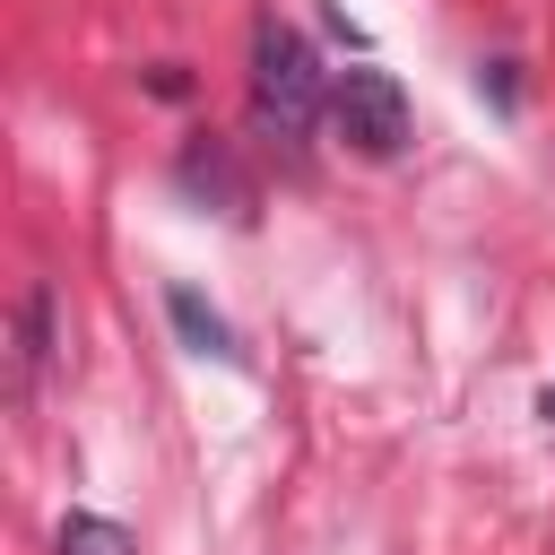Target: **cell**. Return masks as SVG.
I'll return each mask as SVG.
<instances>
[{
	"label": "cell",
	"mask_w": 555,
	"mask_h": 555,
	"mask_svg": "<svg viewBox=\"0 0 555 555\" xmlns=\"http://www.w3.org/2000/svg\"><path fill=\"white\" fill-rule=\"evenodd\" d=\"M321 113H330V69L312 61V43L278 9H260L251 17V139H269L304 165Z\"/></svg>",
	"instance_id": "obj_1"
},
{
	"label": "cell",
	"mask_w": 555,
	"mask_h": 555,
	"mask_svg": "<svg viewBox=\"0 0 555 555\" xmlns=\"http://www.w3.org/2000/svg\"><path fill=\"white\" fill-rule=\"evenodd\" d=\"M330 130L364 156V165H390V156H408V139H416V113H408V87L382 69V61H356V69H338L330 78Z\"/></svg>",
	"instance_id": "obj_2"
},
{
	"label": "cell",
	"mask_w": 555,
	"mask_h": 555,
	"mask_svg": "<svg viewBox=\"0 0 555 555\" xmlns=\"http://www.w3.org/2000/svg\"><path fill=\"white\" fill-rule=\"evenodd\" d=\"M43 364H52V286L35 278V286H26V304H17V399H35Z\"/></svg>",
	"instance_id": "obj_3"
},
{
	"label": "cell",
	"mask_w": 555,
	"mask_h": 555,
	"mask_svg": "<svg viewBox=\"0 0 555 555\" xmlns=\"http://www.w3.org/2000/svg\"><path fill=\"white\" fill-rule=\"evenodd\" d=\"M165 312H173V330H182V347H191V356H217V364H234V356H243V347H234V330H225L191 286H165Z\"/></svg>",
	"instance_id": "obj_4"
},
{
	"label": "cell",
	"mask_w": 555,
	"mask_h": 555,
	"mask_svg": "<svg viewBox=\"0 0 555 555\" xmlns=\"http://www.w3.org/2000/svg\"><path fill=\"white\" fill-rule=\"evenodd\" d=\"M52 555H139V538L121 520H104V512H69L61 538H52Z\"/></svg>",
	"instance_id": "obj_5"
},
{
	"label": "cell",
	"mask_w": 555,
	"mask_h": 555,
	"mask_svg": "<svg viewBox=\"0 0 555 555\" xmlns=\"http://www.w3.org/2000/svg\"><path fill=\"white\" fill-rule=\"evenodd\" d=\"M546 425H555V390H546Z\"/></svg>",
	"instance_id": "obj_6"
}]
</instances>
